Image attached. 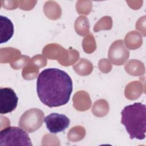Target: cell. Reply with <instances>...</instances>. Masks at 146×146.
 <instances>
[{
    "label": "cell",
    "instance_id": "4",
    "mask_svg": "<svg viewBox=\"0 0 146 146\" xmlns=\"http://www.w3.org/2000/svg\"><path fill=\"white\" fill-rule=\"evenodd\" d=\"M44 122L49 132L55 134L64 131L67 128L70 120L63 114L51 113L44 118Z\"/></svg>",
    "mask_w": 146,
    "mask_h": 146
},
{
    "label": "cell",
    "instance_id": "6",
    "mask_svg": "<svg viewBox=\"0 0 146 146\" xmlns=\"http://www.w3.org/2000/svg\"><path fill=\"white\" fill-rule=\"evenodd\" d=\"M0 43L9 41L14 34V25L11 21L7 17L0 16Z\"/></svg>",
    "mask_w": 146,
    "mask_h": 146
},
{
    "label": "cell",
    "instance_id": "5",
    "mask_svg": "<svg viewBox=\"0 0 146 146\" xmlns=\"http://www.w3.org/2000/svg\"><path fill=\"white\" fill-rule=\"evenodd\" d=\"M18 98L14 91L8 87L0 88V113L11 112L17 107Z\"/></svg>",
    "mask_w": 146,
    "mask_h": 146
},
{
    "label": "cell",
    "instance_id": "2",
    "mask_svg": "<svg viewBox=\"0 0 146 146\" xmlns=\"http://www.w3.org/2000/svg\"><path fill=\"white\" fill-rule=\"evenodd\" d=\"M121 123L130 139L143 140L146 132V107L141 103L128 105L121 112Z\"/></svg>",
    "mask_w": 146,
    "mask_h": 146
},
{
    "label": "cell",
    "instance_id": "1",
    "mask_svg": "<svg viewBox=\"0 0 146 146\" xmlns=\"http://www.w3.org/2000/svg\"><path fill=\"white\" fill-rule=\"evenodd\" d=\"M72 81L68 74L59 68L43 70L36 80V92L41 102L48 107L67 104L72 91Z\"/></svg>",
    "mask_w": 146,
    "mask_h": 146
},
{
    "label": "cell",
    "instance_id": "3",
    "mask_svg": "<svg viewBox=\"0 0 146 146\" xmlns=\"http://www.w3.org/2000/svg\"><path fill=\"white\" fill-rule=\"evenodd\" d=\"M0 145H33L27 133L18 127H7L0 132Z\"/></svg>",
    "mask_w": 146,
    "mask_h": 146
}]
</instances>
